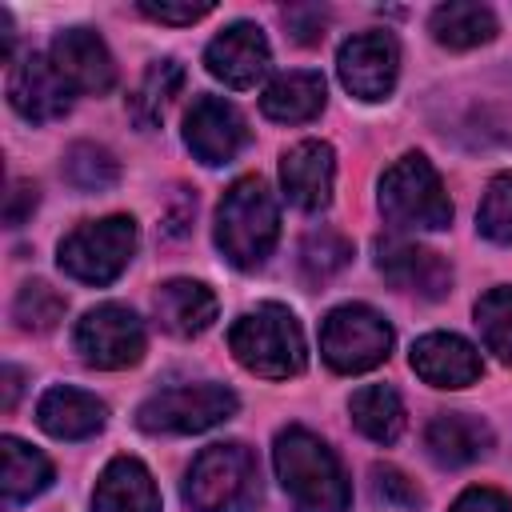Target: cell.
<instances>
[{
	"label": "cell",
	"instance_id": "cell-1",
	"mask_svg": "<svg viewBox=\"0 0 512 512\" xmlns=\"http://www.w3.org/2000/svg\"><path fill=\"white\" fill-rule=\"evenodd\" d=\"M272 464L280 476V488L288 492L296 512H348L352 488L336 460V452L308 428L292 424L276 436Z\"/></svg>",
	"mask_w": 512,
	"mask_h": 512
},
{
	"label": "cell",
	"instance_id": "cell-2",
	"mask_svg": "<svg viewBox=\"0 0 512 512\" xmlns=\"http://www.w3.org/2000/svg\"><path fill=\"white\" fill-rule=\"evenodd\" d=\"M276 236H280L276 196L260 176H240L216 208V248L232 268L252 272L272 256Z\"/></svg>",
	"mask_w": 512,
	"mask_h": 512
},
{
	"label": "cell",
	"instance_id": "cell-3",
	"mask_svg": "<svg viewBox=\"0 0 512 512\" xmlns=\"http://www.w3.org/2000/svg\"><path fill=\"white\" fill-rule=\"evenodd\" d=\"M228 348L232 356L264 376V380H288L304 372V332L300 320L284 304H256L252 312L236 316L228 328Z\"/></svg>",
	"mask_w": 512,
	"mask_h": 512
},
{
	"label": "cell",
	"instance_id": "cell-4",
	"mask_svg": "<svg viewBox=\"0 0 512 512\" xmlns=\"http://www.w3.org/2000/svg\"><path fill=\"white\" fill-rule=\"evenodd\" d=\"M180 496L192 512H252L260 500L256 456L236 440L208 444L192 460Z\"/></svg>",
	"mask_w": 512,
	"mask_h": 512
},
{
	"label": "cell",
	"instance_id": "cell-5",
	"mask_svg": "<svg viewBox=\"0 0 512 512\" xmlns=\"http://www.w3.org/2000/svg\"><path fill=\"white\" fill-rule=\"evenodd\" d=\"M380 212L396 232H440L452 224V200L420 152H404L380 176Z\"/></svg>",
	"mask_w": 512,
	"mask_h": 512
},
{
	"label": "cell",
	"instance_id": "cell-6",
	"mask_svg": "<svg viewBox=\"0 0 512 512\" xmlns=\"http://www.w3.org/2000/svg\"><path fill=\"white\" fill-rule=\"evenodd\" d=\"M240 408L236 392L224 384H176L152 392L136 408V424L152 436H192L232 420Z\"/></svg>",
	"mask_w": 512,
	"mask_h": 512
},
{
	"label": "cell",
	"instance_id": "cell-7",
	"mask_svg": "<svg viewBox=\"0 0 512 512\" xmlns=\"http://www.w3.org/2000/svg\"><path fill=\"white\" fill-rule=\"evenodd\" d=\"M136 252V220L132 216H104V220H88L80 228H72L60 240V268L64 276L80 280V284H112L128 260Z\"/></svg>",
	"mask_w": 512,
	"mask_h": 512
},
{
	"label": "cell",
	"instance_id": "cell-8",
	"mask_svg": "<svg viewBox=\"0 0 512 512\" xmlns=\"http://www.w3.org/2000/svg\"><path fill=\"white\" fill-rule=\"evenodd\" d=\"M320 352H324L328 368H336L344 376L368 372L388 360L392 324L368 304H340L320 324Z\"/></svg>",
	"mask_w": 512,
	"mask_h": 512
},
{
	"label": "cell",
	"instance_id": "cell-9",
	"mask_svg": "<svg viewBox=\"0 0 512 512\" xmlns=\"http://www.w3.org/2000/svg\"><path fill=\"white\" fill-rule=\"evenodd\" d=\"M72 344L96 368H132L144 356V324L124 304H96L76 320Z\"/></svg>",
	"mask_w": 512,
	"mask_h": 512
},
{
	"label": "cell",
	"instance_id": "cell-10",
	"mask_svg": "<svg viewBox=\"0 0 512 512\" xmlns=\"http://www.w3.org/2000/svg\"><path fill=\"white\" fill-rule=\"evenodd\" d=\"M340 84L360 100H384L400 76V44L392 32H356L336 52Z\"/></svg>",
	"mask_w": 512,
	"mask_h": 512
},
{
	"label": "cell",
	"instance_id": "cell-11",
	"mask_svg": "<svg viewBox=\"0 0 512 512\" xmlns=\"http://www.w3.org/2000/svg\"><path fill=\"white\" fill-rule=\"evenodd\" d=\"M184 144L192 156L208 168L236 160V152L248 144V124L236 104L224 96H196L188 116H184Z\"/></svg>",
	"mask_w": 512,
	"mask_h": 512
},
{
	"label": "cell",
	"instance_id": "cell-12",
	"mask_svg": "<svg viewBox=\"0 0 512 512\" xmlns=\"http://www.w3.org/2000/svg\"><path fill=\"white\" fill-rule=\"evenodd\" d=\"M204 64L228 88H252L272 64L268 36L252 20H236L220 28V36H212V44L204 48Z\"/></svg>",
	"mask_w": 512,
	"mask_h": 512
},
{
	"label": "cell",
	"instance_id": "cell-13",
	"mask_svg": "<svg viewBox=\"0 0 512 512\" xmlns=\"http://www.w3.org/2000/svg\"><path fill=\"white\" fill-rule=\"evenodd\" d=\"M8 100L12 108L32 120V124H48V120H60L68 108H72V88L68 80L56 72L52 56H40V52H28L12 76H8Z\"/></svg>",
	"mask_w": 512,
	"mask_h": 512
},
{
	"label": "cell",
	"instance_id": "cell-14",
	"mask_svg": "<svg viewBox=\"0 0 512 512\" xmlns=\"http://www.w3.org/2000/svg\"><path fill=\"white\" fill-rule=\"evenodd\" d=\"M336 152L324 140H300L280 156V188L300 212H324L332 204Z\"/></svg>",
	"mask_w": 512,
	"mask_h": 512
},
{
	"label": "cell",
	"instance_id": "cell-15",
	"mask_svg": "<svg viewBox=\"0 0 512 512\" xmlns=\"http://www.w3.org/2000/svg\"><path fill=\"white\" fill-rule=\"evenodd\" d=\"M376 268L384 272L388 284H396L404 292H416L424 300H440L452 288L448 260L440 252H432V248L412 244V240H396V236L380 240L376 244Z\"/></svg>",
	"mask_w": 512,
	"mask_h": 512
},
{
	"label": "cell",
	"instance_id": "cell-16",
	"mask_svg": "<svg viewBox=\"0 0 512 512\" xmlns=\"http://www.w3.org/2000/svg\"><path fill=\"white\" fill-rule=\"evenodd\" d=\"M48 56H52L56 72L68 80L72 92L100 96V92H108L116 84L112 52H108V44L92 28H64V32H56Z\"/></svg>",
	"mask_w": 512,
	"mask_h": 512
},
{
	"label": "cell",
	"instance_id": "cell-17",
	"mask_svg": "<svg viewBox=\"0 0 512 512\" xmlns=\"http://www.w3.org/2000/svg\"><path fill=\"white\" fill-rule=\"evenodd\" d=\"M412 372L432 388H468L480 380V352L456 332H428L412 344Z\"/></svg>",
	"mask_w": 512,
	"mask_h": 512
},
{
	"label": "cell",
	"instance_id": "cell-18",
	"mask_svg": "<svg viewBox=\"0 0 512 512\" xmlns=\"http://www.w3.org/2000/svg\"><path fill=\"white\" fill-rule=\"evenodd\" d=\"M424 448L440 468H464L492 452V428L472 412H436L424 428Z\"/></svg>",
	"mask_w": 512,
	"mask_h": 512
},
{
	"label": "cell",
	"instance_id": "cell-19",
	"mask_svg": "<svg viewBox=\"0 0 512 512\" xmlns=\"http://www.w3.org/2000/svg\"><path fill=\"white\" fill-rule=\"evenodd\" d=\"M108 420V408L104 400H96L92 392L84 388H68V384H56L40 396L36 404V424L56 436V440H84V436H96Z\"/></svg>",
	"mask_w": 512,
	"mask_h": 512
},
{
	"label": "cell",
	"instance_id": "cell-20",
	"mask_svg": "<svg viewBox=\"0 0 512 512\" xmlns=\"http://www.w3.org/2000/svg\"><path fill=\"white\" fill-rule=\"evenodd\" d=\"M92 512H160V492L152 472L136 456H116L96 480Z\"/></svg>",
	"mask_w": 512,
	"mask_h": 512
},
{
	"label": "cell",
	"instance_id": "cell-21",
	"mask_svg": "<svg viewBox=\"0 0 512 512\" xmlns=\"http://www.w3.org/2000/svg\"><path fill=\"white\" fill-rule=\"evenodd\" d=\"M152 308H156V320L164 332L172 336H200L212 320H216V296L208 284L200 280H168L156 288L152 296Z\"/></svg>",
	"mask_w": 512,
	"mask_h": 512
},
{
	"label": "cell",
	"instance_id": "cell-22",
	"mask_svg": "<svg viewBox=\"0 0 512 512\" xmlns=\"http://www.w3.org/2000/svg\"><path fill=\"white\" fill-rule=\"evenodd\" d=\"M320 108H324V76L312 68L280 72L260 96V112L276 124H304Z\"/></svg>",
	"mask_w": 512,
	"mask_h": 512
},
{
	"label": "cell",
	"instance_id": "cell-23",
	"mask_svg": "<svg viewBox=\"0 0 512 512\" xmlns=\"http://www.w3.org/2000/svg\"><path fill=\"white\" fill-rule=\"evenodd\" d=\"M0 460H4V468H0L4 508L28 504L32 496H40L52 484V460L40 448H32V444H24L16 436H4L0 440Z\"/></svg>",
	"mask_w": 512,
	"mask_h": 512
},
{
	"label": "cell",
	"instance_id": "cell-24",
	"mask_svg": "<svg viewBox=\"0 0 512 512\" xmlns=\"http://www.w3.org/2000/svg\"><path fill=\"white\" fill-rule=\"evenodd\" d=\"M348 412L352 424L376 444H396L404 432V400L388 384H364L360 392H352Z\"/></svg>",
	"mask_w": 512,
	"mask_h": 512
},
{
	"label": "cell",
	"instance_id": "cell-25",
	"mask_svg": "<svg viewBox=\"0 0 512 512\" xmlns=\"http://www.w3.org/2000/svg\"><path fill=\"white\" fill-rule=\"evenodd\" d=\"M180 88H184V68H180V60H172V56L152 60V64L144 68L140 84H136L132 96H128V116H132L140 128H156Z\"/></svg>",
	"mask_w": 512,
	"mask_h": 512
},
{
	"label": "cell",
	"instance_id": "cell-26",
	"mask_svg": "<svg viewBox=\"0 0 512 512\" xmlns=\"http://www.w3.org/2000/svg\"><path fill=\"white\" fill-rule=\"evenodd\" d=\"M428 28L444 48H476V44H488L496 36V16L488 4L452 0V4H440L432 12Z\"/></svg>",
	"mask_w": 512,
	"mask_h": 512
},
{
	"label": "cell",
	"instance_id": "cell-27",
	"mask_svg": "<svg viewBox=\"0 0 512 512\" xmlns=\"http://www.w3.org/2000/svg\"><path fill=\"white\" fill-rule=\"evenodd\" d=\"M64 180L76 192H104V188H112L120 180V164H116V156L108 148L80 140V144H72L64 152Z\"/></svg>",
	"mask_w": 512,
	"mask_h": 512
},
{
	"label": "cell",
	"instance_id": "cell-28",
	"mask_svg": "<svg viewBox=\"0 0 512 512\" xmlns=\"http://www.w3.org/2000/svg\"><path fill=\"white\" fill-rule=\"evenodd\" d=\"M348 260H352V244L340 232H332V228H316L300 244V272H304L308 284L332 280Z\"/></svg>",
	"mask_w": 512,
	"mask_h": 512
},
{
	"label": "cell",
	"instance_id": "cell-29",
	"mask_svg": "<svg viewBox=\"0 0 512 512\" xmlns=\"http://www.w3.org/2000/svg\"><path fill=\"white\" fill-rule=\"evenodd\" d=\"M64 296L48 284V280H28V284H20V292H16V300H12V316H16V324L24 328V332H48V328H56L60 320H64Z\"/></svg>",
	"mask_w": 512,
	"mask_h": 512
},
{
	"label": "cell",
	"instance_id": "cell-30",
	"mask_svg": "<svg viewBox=\"0 0 512 512\" xmlns=\"http://www.w3.org/2000/svg\"><path fill=\"white\" fill-rule=\"evenodd\" d=\"M476 328H480L488 352H496V360L512 364V288H488L476 300Z\"/></svg>",
	"mask_w": 512,
	"mask_h": 512
},
{
	"label": "cell",
	"instance_id": "cell-31",
	"mask_svg": "<svg viewBox=\"0 0 512 512\" xmlns=\"http://www.w3.org/2000/svg\"><path fill=\"white\" fill-rule=\"evenodd\" d=\"M476 228L492 244H512V172H500L488 180L476 208Z\"/></svg>",
	"mask_w": 512,
	"mask_h": 512
},
{
	"label": "cell",
	"instance_id": "cell-32",
	"mask_svg": "<svg viewBox=\"0 0 512 512\" xmlns=\"http://www.w3.org/2000/svg\"><path fill=\"white\" fill-rule=\"evenodd\" d=\"M372 480H376V496L384 500V504H392V508H420L424 504V496H420V488L400 472V468H392V464H376L372 468Z\"/></svg>",
	"mask_w": 512,
	"mask_h": 512
},
{
	"label": "cell",
	"instance_id": "cell-33",
	"mask_svg": "<svg viewBox=\"0 0 512 512\" xmlns=\"http://www.w3.org/2000/svg\"><path fill=\"white\" fill-rule=\"evenodd\" d=\"M140 12L148 20H160V24H196L200 16L212 12V4L208 0H200V4H192V0H184V4H172V0H140Z\"/></svg>",
	"mask_w": 512,
	"mask_h": 512
},
{
	"label": "cell",
	"instance_id": "cell-34",
	"mask_svg": "<svg viewBox=\"0 0 512 512\" xmlns=\"http://www.w3.org/2000/svg\"><path fill=\"white\" fill-rule=\"evenodd\" d=\"M280 20H284V28L292 32L296 44H316V40L324 36L328 12H324V8H284Z\"/></svg>",
	"mask_w": 512,
	"mask_h": 512
},
{
	"label": "cell",
	"instance_id": "cell-35",
	"mask_svg": "<svg viewBox=\"0 0 512 512\" xmlns=\"http://www.w3.org/2000/svg\"><path fill=\"white\" fill-rule=\"evenodd\" d=\"M36 200H40V188H36L32 180H12L8 200H4V224H8V228H20V224L32 216Z\"/></svg>",
	"mask_w": 512,
	"mask_h": 512
},
{
	"label": "cell",
	"instance_id": "cell-36",
	"mask_svg": "<svg viewBox=\"0 0 512 512\" xmlns=\"http://www.w3.org/2000/svg\"><path fill=\"white\" fill-rule=\"evenodd\" d=\"M452 512H512V500L504 492H496V488H468L452 504Z\"/></svg>",
	"mask_w": 512,
	"mask_h": 512
},
{
	"label": "cell",
	"instance_id": "cell-37",
	"mask_svg": "<svg viewBox=\"0 0 512 512\" xmlns=\"http://www.w3.org/2000/svg\"><path fill=\"white\" fill-rule=\"evenodd\" d=\"M20 368H12V364H4V412H12L16 408V396H20Z\"/></svg>",
	"mask_w": 512,
	"mask_h": 512
}]
</instances>
